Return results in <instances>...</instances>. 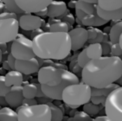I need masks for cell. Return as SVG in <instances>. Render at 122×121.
<instances>
[{
	"label": "cell",
	"instance_id": "1",
	"mask_svg": "<svg viewBox=\"0 0 122 121\" xmlns=\"http://www.w3.org/2000/svg\"><path fill=\"white\" fill-rule=\"evenodd\" d=\"M122 75V59L102 56L90 60L81 70V81L94 88H103L116 83Z\"/></svg>",
	"mask_w": 122,
	"mask_h": 121
},
{
	"label": "cell",
	"instance_id": "2",
	"mask_svg": "<svg viewBox=\"0 0 122 121\" xmlns=\"http://www.w3.org/2000/svg\"><path fill=\"white\" fill-rule=\"evenodd\" d=\"M32 42L36 56L43 60H63L72 50L71 37L68 32H43Z\"/></svg>",
	"mask_w": 122,
	"mask_h": 121
},
{
	"label": "cell",
	"instance_id": "3",
	"mask_svg": "<svg viewBox=\"0 0 122 121\" xmlns=\"http://www.w3.org/2000/svg\"><path fill=\"white\" fill-rule=\"evenodd\" d=\"M91 98L92 87L83 81L69 85L62 92V101L72 109L87 104Z\"/></svg>",
	"mask_w": 122,
	"mask_h": 121
},
{
	"label": "cell",
	"instance_id": "4",
	"mask_svg": "<svg viewBox=\"0 0 122 121\" xmlns=\"http://www.w3.org/2000/svg\"><path fill=\"white\" fill-rule=\"evenodd\" d=\"M19 121H51L52 112L48 104L23 106L16 108Z\"/></svg>",
	"mask_w": 122,
	"mask_h": 121
},
{
	"label": "cell",
	"instance_id": "5",
	"mask_svg": "<svg viewBox=\"0 0 122 121\" xmlns=\"http://www.w3.org/2000/svg\"><path fill=\"white\" fill-rule=\"evenodd\" d=\"M61 81L58 86H49L41 85L42 92L45 96L50 100H62V92L64 89L69 85L77 84L80 82L79 78L75 73L68 71V69H61Z\"/></svg>",
	"mask_w": 122,
	"mask_h": 121
},
{
	"label": "cell",
	"instance_id": "6",
	"mask_svg": "<svg viewBox=\"0 0 122 121\" xmlns=\"http://www.w3.org/2000/svg\"><path fill=\"white\" fill-rule=\"evenodd\" d=\"M104 106L109 119L113 121H122V86H119L107 97Z\"/></svg>",
	"mask_w": 122,
	"mask_h": 121
},
{
	"label": "cell",
	"instance_id": "7",
	"mask_svg": "<svg viewBox=\"0 0 122 121\" xmlns=\"http://www.w3.org/2000/svg\"><path fill=\"white\" fill-rule=\"evenodd\" d=\"M10 53L16 60H30L36 57L32 40L22 34H18L17 37L11 42Z\"/></svg>",
	"mask_w": 122,
	"mask_h": 121
},
{
	"label": "cell",
	"instance_id": "8",
	"mask_svg": "<svg viewBox=\"0 0 122 121\" xmlns=\"http://www.w3.org/2000/svg\"><path fill=\"white\" fill-rule=\"evenodd\" d=\"M19 21L16 18L0 20V42H12L19 34Z\"/></svg>",
	"mask_w": 122,
	"mask_h": 121
},
{
	"label": "cell",
	"instance_id": "9",
	"mask_svg": "<svg viewBox=\"0 0 122 121\" xmlns=\"http://www.w3.org/2000/svg\"><path fill=\"white\" fill-rule=\"evenodd\" d=\"M37 80L41 85L58 86L61 81V69L53 66H42L37 73Z\"/></svg>",
	"mask_w": 122,
	"mask_h": 121
},
{
	"label": "cell",
	"instance_id": "10",
	"mask_svg": "<svg viewBox=\"0 0 122 121\" xmlns=\"http://www.w3.org/2000/svg\"><path fill=\"white\" fill-rule=\"evenodd\" d=\"M54 0H16L18 7L25 13L36 14V12L47 9Z\"/></svg>",
	"mask_w": 122,
	"mask_h": 121
},
{
	"label": "cell",
	"instance_id": "11",
	"mask_svg": "<svg viewBox=\"0 0 122 121\" xmlns=\"http://www.w3.org/2000/svg\"><path fill=\"white\" fill-rule=\"evenodd\" d=\"M72 42V51H77L82 49L88 41V33L87 29L78 25V27L68 32Z\"/></svg>",
	"mask_w": 122,
	"mask_h": 121
},
{
	"label": "cell",
	"instance_id": "12",
	"mask_svg": "<svg viewBox=\"0 0 122 121\" xmlns=\"http://www.w3.org/2000/svg\"><path fill=\"white\" fill-rule=\"evenodd\" d=\"M40 68L41 65L36 56L30 60H16L15 64V70L21 72L24 75L38 73Z\"/></svg>",
	"mask_w": 122,
	"mask_h": 121
},
{
	"label": "cell",
	"instance_id": "13",
	"mask_svg": "<svg viewBox=\"0 0 122 121\" xmlns=\"http://www.w3.org/2000/svg\"><path fill=\"white\" fill-rule=\"evenodd\" d=\"M18 21L20 28L23 30L33 31V30L42 28L43 19H42V17L36 16V15L24 13V14L21 15Z\"/></svg>",
	"mask_w": 122,
	"mask_h": 121
},
{
	"label": "cell",
	"instance_id": "14",
	"mask_svg": "<svg viewBox=\"0 0 122 121\" xmlns=\"http://www.w3.org/2000/svg\"><path fill=\"white\" fill-rule=\"evenodd\" d=\"M7 105L11 108H18L23 105L24 94H23V86H11V90L5 97Z\"/></svg>",
	"mask_w": 122,
	"mask_h": 121
},
{
	"label": "cell",
	"instance_id": "15",
	"mask_svg": "<svg viewBox=\"0 0 122 121\" xmlns=\"http://www.w3.org/2000/svg\"><path fill=\"white\" fill-rule=\"evenodd\" d=\"M44 32H69L72 30V26H70L66 22L61 21L60 19L49 18L45 25L42 27Z\"/></svg>",
	"mask_w": 122,
	"mask_h": 121
},
{
	"label": "cell",
	"instance_id": "16",
	"mask_svg": "<svg viewBox=\"0 0 122 121\" xmlns=\"http://www.w3.org/2000/svg\"><path fill=\"white\" fill-rule=\"evenodd\" d=\"M67 6L66 3L63 1H56L54 0L50 5L48 6L47 16L49 18H58L67 11Z\"/></svg>",
	"mask_w": 122,
	"mask_h": 121
},
{
	"label": "cell",
	"instance_id": "17",
	"mask_svg": "<svg viewBox=\"0 0 122 121\" xmlns=\"http://www.w3.org/2000/svg\"><path fill=\"white\" fill-rule=\"evenodd\" d=\"M96 12L100 17L107 22H119L122 20V8L116 10H105L97 5Z\"/></svg>",
	"mask_w": 122,
	"mask_h": 121
},
{
	"label": "cell",
	"instance_id": "18",
	"mask_svg": "<svg viewBox=\"0 0 122 121\" xmlns=\"http://www.w3.org/2000/svg\"><path fill=\"white\" fill-rule=\"evenodd\" d=\"M5 80L8 86H22L24 83V75L17 70H10L5 75Z\"/></svg>",
	"mask_w": 122,
	"mask_h": 121
},
{
	"label": "cell",
	"instance_id": "19",
	"mask_svg": "<svg viewBox=\"0 0 122 121\" xmlns=\"http://www.w3.org/2000/svg\"><path fill=\"white\" fill-rule=\"evenodd\" d=\"M107 23V21L100 17L97 14V12H95L94 14H86V16L81 20L82 25L87 26V27H94V28L104 25Z\"/></svg>",
	"mask_w": 122,
	"mask_h": 121
},
{
	"label": "cell",
	"instance_id": "20",
	"mask_svg": "<svg viewBox=\"0 0 122 121\" xmlns=\"http://www.w3.org/2000/svg\"><path fill=\"white\" fill-rule=\"evenodd\" d=\"M87 55L90 60H94L102 57L103 55V49L101 43H90L86 48Z\"/></svg>",
	"mask_w": 122,
	"mask_h": 121
},
{
	"label": "cell",
	"instance_id": "21",
	"mask_svg": "<svg viewBox=\"0 0 122 121\" xmlns=\"http://www.w3.org/2000/svg\"><path fill=\"white\" fill-rule=\"evenodd\" d=\"M87 33H88V41L90 43H101L103 42L104 32L94 27H87Z\"/></svg>",
	"mask_w": 122,
	"mask_h": 121
},
{
	"label": "cell",
	"instance_id": "22",
	"mask_svg": "<svg viewBox=\"0 0 122 121\" xmlns=\"http://www.w3.org/2000/svg\"><path fill=\"white\" fill-rule=\"evenodd\" d=\"M97 5L105 10H116L122 8V0H98Z\"/></svg>",
	"mask_w": 122,
	"mask_h": 121
},
{
	"label": "cell",
	"instance_id": "23",
	"mask_svg": "<svg viewBox=\"0 0 122 121\" xmlns=\"http://www.w3.org/2000/svg\"><path fill=\"white\" fill-rule=\"evenodd\" d=\"M0 121H19L17 112L10 106H4L0 110Z\"/></svg>",
	"mask_w": 122,
	"mask_h": 121
},
{
	"label": "cell",
	"instance_id": "24",
	"mask_svg": "<svg viewBox=\"0 0 122 121\" xmlns=\"http://www.w3.org/2000/svg\"><path fill=\"white\" fill-rule=\"evenodd\" d=\"M122 34V20L111 25V30L109 32V38L112 43H119L120 35Z\"/></svg>",
	"mask_w": 122,
	"mask_h": 121
},
{
	"label": "cell",
	"instance_id": "25",
	"mask_svg": "<svg viewBox=\"0 0 122 121\" xmlns=\"http://www.w3.org/2000/svg\"><path fill=\"white\" fill-rule=\"evenodd\" d=\"M37 84L26 83L23 86V94L26 99H35L37 96Z\"/></svg>",
	"mask_w": 122,
	"mask_h": 121
},
{
	"label": "cell",
	"instance_id": "26",
	"mask_svg": "<svg viewBox=\"0 0 122 121\" xmlns=\"http://www.w3.org/2000/svg\"><path fill=\"white\" fill-rule=\"evenodd\" d=\"M119 86H120L119 84L113 83L112 85L103 88H94L92 87V96H105L107 97L113 90H115L116 88H118Z\"/></svg>",
	"mask_w": 122,
	"mask_h": 121
},
{
	"label": "cell",
	"instance_id": "27",
	"mask_svg": "<svg viewBox=\"0 0 122 121\" xmlns=\"http://www.w3.org/2000/svg\"><path fill=\"white\" fill-rule=\"evenodd\" d=\"M97 5H94L91 3H87L83 0H77L75 9H80L86 14H94L96 12Z\"/></svg>",
	"mask_w": 122,
	"mask_h": 121
},
{
	"label": "cell",
	"instance_id": "28",
	"mask_svg": "<svg viewBox=\"0 0 122 121\" xmlns=\"http://www.w3.org/2000/svg\"><path fill=\"white\" fill-rule=\"evenodd\" d=\"M1 1L4 3L5 9H6V11L14 12V13H16V14H21V15L25 13L24 10H22L18 7V5H16V0H1Z\"/></svg>",
	"mask_w": 122,
	"mask_h": 121
},
{
	"label": "cell",
	"instance_id": "29",
	"mask_svg": "<svg viewBox=\"0 0 122 121\" xmlns=\"http://www.w3.org/2000/svg\"><path fill=\"white\" fill-rule=\"evenodd\" d=\"M48 105L49 106L52 112V119L51 121H62L64 118V113L62 110L59 106H56L53 103L48 102Z\"/></svg>",
	"mask_w": 122,
	"mask_h": 121
},
{
	"label": "cell",
	"instance_id": "30",
	"mask_svg": "<svg viewBox=\"0 0 122 121\" xmlns=\"http://www.w3.org/2000/svg\"><path fill=\"white\" fill-rule=\"evenodd\" d=\"M101 109V105H96L93 102H87V104L83 105V110L85 112L89 114L90 116H95L100 112Z\"/></svg>",
	"mask_w": 122,
	"mask_h": 121
},
{
	"label": "cell",
	"instance_id": "31",
	"mask_svg": "<svg viewBox=\"0 0 122 121\" xmlns=\"http://www.w3.org/2000/svg\"><path fill=\"white\" fill-rule=\"evenodd\" d=\"M68 121H92L91 116L84 111L76 112L73 115V117L68 118Z\"/></svg>",
	"mask_w": 122,
	"mask_h": 121
},
{
	"label": "cell",
	"instance_id": "32",
	"mask_svg": "<svg viewBox=\"0 0 122 121\" xmlns=\"http://www.w3.org/2000/svg\"><path fill=\"white\" fill-rule=\"evenodd\" d=\"M77 60L78 65L80 66L81 68H83L85 66L87 65V63L89 61L90 59L88 58V56H87V50H86V49H83V50L78 55L77 60Z\"/></svg>",
	"mask_w": 122,
	"mask_h": 121
},
{
	"label": "cell",
	"instance_id": "33",
	"mask_svg": "<svg viewBox=\"0 0 122 121\" xmlns=\"http://www.w3.org/2000/svg\"><path fill=\"white\" fill-rule=\"evenodd\" d=\"M58 19H60V20H61V21L66 22V23H68L70 26H73L74 23H75V16H74V15L72 14L71 12H69L68 10H67V11H66L62 16H61L60 17H58Z\"/></svg>",
	"mask_w": 122,
	"mask_h": 121
},
{
	"label": "cell",
	"instance_id": "34",
	"mask_svg": "<svg viewBox=\"0 0 122 121\" xmlns=\"http://www.w3.org/2000/svg\"><path fill=\"white\" fill-rule=\"evenodd\" d=\"M10 90H11V86H8L5 84V76L1 75V77H0V95L5 97L10 93Z\"/></svg>",
	"mask_w": 122,
	"mask_h": 121
},
{
	"label": "cell",
	"instance_id": "35",
	"mask_svg": "<svg viewBox=\"0 0 122 121\" xmlns=\"http://www.w3.org/2000/svg\"><path fill=\"white\" fill-rule=\"evenodd\" d=\"M110 55L112 56H118L121 57L122 56V49L120 47V43H113L111 47V52Z\"/></svg>",
	"mask_w": 122,
	"mask_h": 121
},
{
	"label": "cell",
	"instance_id": "36",
	"mask_svg": "<svg viewBox=\"0 0 122 121\" xmlns=\"http://www.w3.org/2000/svg\"><path fill=\"white\" fill-rule=\"evenodd\" d=\"M106 100L107 97H105V96H92L91 102H93L94 104H96V105L105 106Z\"/></svg>",
	"mask_w": 122,
	"mask_h": 121
},
{
	"label": "cell",
	"instance_id": "37",
	"mask_svg": "<svg viewBox=\"0 0 122 121\" xmlns=\"http://www.w3.org/2000/svg\"><path fill=\"white\" fill-rule=\"evenodd\" d=\"M1 19H9V18H16L17 19V14L10 11H3L0 15Z\"/></svg>",
	"mask_w": 122,
	"mask_h": 121
},
{
	"label": "cell",
	"instance_id": "38",
	"mask_svg": "<svg viewBox=\"0 0 122 121\" xmlns=\"http://www.w3.org/2000/svg\"><path fill=\"white\" fill-rule=\"evenodd\" d=\"M112 45H113V43H112L110 41L101 43V46H102V49H103V55H108V54L110 53Z\"/></svg>",
	"mask_w": 122,
	"mask_h": 121
},
{
	"label": "cell",
	"instance_id": "39",
	"mask_svg": "<svg viewBox=\"0 0 122 121\" xmlns=\"http://www.w3.org/2000/svg\"><path fill=\"white\" fill-rule=\"evenodd\" d=\"M7 60H8V62H9L10 66V68H11V70H15V64H16V59L15 58L14 56L12 55L11 53L8 54Z\"/></svg>",
	"mask_w": 122,
	"mask_h": 121
},
{
	"label": "cell",
	"instance_id": "40",
	"mask_svg": "<svg viewBox=\"0 0 122 121\" xmlns=\"http://www.w3.org/2000/svg\"><path fill=\"white\" fill-rule=\"evenodd\" d=\"M37 104V101L35 100V99H24V101H23V106H33V105H36Z\"/></svg>",
	"mask_w": 122,
	"mask_h": 121
},
{
	"label": "cell",
	"instance_id": "41",
	"mask_svg": "<svg viewBox=\"0 0 122 121\" xmlns=\"http://www.w3.org/2000/svg\"><path fill=\"white\" fill-rule=\"evenodd\" d=\"M75 15H76V16H77V18L76 19H78L79 21L81 22L83 17L86 16V13L83 12L81 10H80V9H75Z\"/></svg>",
	"mask_w": 122,
	"mask_h": 121
},
{
	"label": "cell",
	"instance_id": "42",
	"mask_svg": "<svg viewBox=\"0 0 122 121\" xmlns=\"http://www.w3.org/2000/svg\"><path fill=\"white\" fill-rule=\"evenodd\" d=\"M31 32L32 33L30 34V37H31V39H34L36 36H37L38 35H40V34L44 32V30H42V28H40V29H37V30H33V31H31Z\"/></svg>",
	"mask_w": 122,
	"mask_h": 121
},
{
	"label": "cell",
	"instance_id": "43",
	"mask_svg": "<svg viewBox=\"0 0 122 121\" xmlns=\"http://www.w3.org/2000/svg\"><path fill=\"white\" fill-rule=\"evenodd\" d=\"M92 121H113L112 119H110L107 115H104V116H98L96 117L95 119H92Z\"/></svg>",
	"mask_w": 122,
	"mask_h": 121
},
{
	"label": "cell",
	"instance_id": "44",
	"mask_svg": "<svg viewBox=\"0 0 122 121\" xmlns=\"http://www.w3.org/2000/svg\"><path fill=\"white\" fill-rule=\"evenodd\" d=\"M47 13H48V9H44V10H40V11L36 12V15L38 16H40V17H42V16H47Z\"/></svg>",
	"mask_w": 122,
	"mask_h": 121
},
{
	"label": "cell",
	"instance_id": "45",
	"mask_svg": "<svg viewBox=\"0 0 122 121\" xmlns=\"http://www.w3.org/2000/svg\"><path fill=\"white\" fill-rule=\"evenodd\" d=\"M3 68L5 70H8V71H10L11 68H10V66L9 62H8V60H5L4 62H3Z\"/></svg>",
	"mask_w": 122,
	"mask_h": 121
},
{
	"label": "cell",
	"instance_id": "46",
	"mask_svg": "<svg viewBox=\"0 0 122 121\" xmlns=\"http://www.w3.org/2000/svg\"><path fill=\"white\" fill-rule=\"evenodd\" d=\"M76 2L77 1H75V0H71L69 1L68 4V6L69 8H72V9H75V6H76Z\"/></svg>",
	"mask_w": 122,
	"mask_h": 121
},
{
	"label": "cell",
	"instance_id": "47",
	"mask_svg": "<svg viewBox=\"0 0 122 121\" xmlns=\"http://www.w3.org/2000/svg\"><path fill=\"white\" fill-rule=\"evenodd\" d=\"M6 44H7V43H1V52H2V53H4V52L5 51L6 48H7Z\"/></svg>",
	"mask_w": 122,
	"mask_h": 121
},
{
	"label": "cell",
	"instance_id": "48",
	"mask_svg": "<svg viewBox=\"0 0 122 121\" xmlns=\"http://www.w3.org/2000/svg\"><path fill=\"white\" fill-rule=\"evenodd\" d=\"M83 1H86L87 3H91V4H94V5H97V3H98V0H83Z\"/></svg>",
	"mask_w": 122,
	"mask_h": 121
},
{
	"label": "cell",
	"instance_id": "49",
	"mask_svg": "<svg viewBox=\"0 0 122 121\" xmlns=\"http://www.w3.org/2000/svg\"><path fill=\"white\" fill-rule=\"evenodd\" d=\"M117 84H119L120 86H122V75H121V76H120V78L119 80L117 81V82H116Z\"/></svg>",
	"mask_w": 122,
	"mask_h": 121
},
{
	"label": "cell",
	"instance_id": "50",
	"mask_svg": "<svg viewBox=\"0 0 122 121\" xmlns=\"http://www.w3.org/2000/svg\"><path fill=\"white\" fill-rule=\"evenodd\" d=\"M119 43H120V47H121V49H122V34L120 35V42H119Z\"/></svg>",
	"mask_w": 122,
	"mask_h": 121
},
{
	"label": "cell",
	"instance_id": "51",
	"mask_svg": "<svg viewBox=\"0 0 122 121\" xmlns=\"http://www.w3.org/2000/svg\"><path fill=\"white\" fill-rule=\"evenodd\" d=\"M75 1H77V0H75Z\"/></svg>",
	"mask_w": 122,
	"mask_h": 121
}]
</instances>
